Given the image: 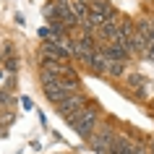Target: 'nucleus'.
<instances>
[{
    "label": "nucleus",
    "instance_id": "1",
    "mask_svg": "<svg viewBox=\"0 0 154 154\" xmlns=\"http://www.w3.org/2000/svg\"><path fill=\"white\" fill-rule=\"evenodd\" d=\"M71 128L76 131V136L81 138V141H89V138L94 136V131L99 128V107L94 105V102H89V105L79 112V118L71 123Z\"/></svg>",
    "mask_w": 154,
    "mask_h": 154
},
{
    "label": "nucleus",
    "instance_id": "2",
    "mask_svg": "<svg viewBox=\"0 0 154 154\" xmlns=\"http://www.w3.org/2000/svg\"><path fill=\"white\" fill-rule=\"evenodd\" d=\"M86 105H89V97H86L84 91H76V94H71L68 99H63V102H60V105H55V107H57V115H60V118L71 125Z\"/></svg>",
    "mask_w": 154,
    "mask_h": 154
},
{
    "label": "nucleus",
    "instance_id": "3",
    "mask_svg": "<svg viewBox=\"0 0 154 154\" xmlns=\"http://www.w3.org/2000/svg\"><path fill=\"white\" fill-rule=\"evenodd\" d=\"M115 138H118V128H115L112 120H107V123H102V125L94 131V136L89 138V146H91L97 154H107V149L112 146Z\"/></svg>",
    "mask_w": 154,
    "mask_h": 154
},
{
    "label": "nucleus",
    "instance_id": "4",
    "mask_svg": "<svg viewBox=\"0 0 154 154\" xmlns=\"http://www.w3.org/2000/svg\"><path fill=\"white\" fill-rule=\"evenodd\" d=\"M42 55H45V57H52V60H63V63H71L73 52L65 47V45L55 42V39H45V42H42Z\"/></svg>",
    "mask_w": 154,
    "mask_h": 154
},
{
    "label": "nucleus",
    "instance_id": "5",
    "mask_svg": "<svg viewBox=\"0 0 154 154\" xmlns=\"http://www.w3.org/2000/svg\"><path fill=\"white\" fill-rule=\"evenodd\" d=\"M89 13H91V18L97 21L99 26L105 24V21H110V18H115L118 13H115V8L107 3V0H99V3H91L89 5Z\"/></svg>",
    "mask_w": 154,
    "mask_h": 154
},
{
    "label": "nucleus",
    "instance_id": "6",
    "mask_svg": "<svg viewBox=\"0 0 154 154\" xmlns=\"http://www.w3.org/2000/svg\"><path fill=\"white\" fill-rule=\"evenodd\" d=\"M42 89H45V97H47L52 105H60L63 99L71 97V91L63 86V79H60V81H55V84H47V86H42Z\"/></svg>",
    "mask_w": 154,
    "mask_h": 154
},
{
    "label": "nucleus",
    "instance_id": "7",
    "mask_svg": "<svg viewBox=\"0 0 154 154\" xmlns=\"http://www.w3.org/2000/svg\"><path fill=\"white\" fill-rule=\"evenodd\" d=\"M99 50L105 52L110 60H123V63H128V57H131V52L123 45H118V42H107V45H99Z\"/></svg>",
    "mask_w": 154,
    "mask_h": 154
},
{
    "label": "nucleus",
    "instance_id": "8",
    "mask_svg": "<svg viewBox=\"0 0 154 154\" xmlns=\"http://www.w3.org/2000/svg\"><path fill=\"white\" fill-rule=\"evenodd\" d=\"M86 68H89L91 73H97V76H105V73H107V55L102 52V50H97V52H94V57L89 60V65H86Z\"/></svg>",
    "mask_w": 154,
    "mask_h": 154
},
{
    "label": "nucleus",
    "instance_id": "9",
    "mask_svg": "<svg viewBox=\"0 0 154 154\" xmlns=\"http://www.w3.org/2000/svg\"><path fill=\"white\" fill-rule=\"evenodd\" d=\"M71 11H73V16H76V21H79V26L89 18V5L84 0H71Z\"/></svg>",
    "mask_w": 154,
    "mask_h": 154
},
{
    "label": "nucleus",
    "instance_id": "10",
    "mask_svg": "<svg viewBox=\"0 0 154 154\" xmlns=\"http://www.w3.org/2000/svg\"><path fill=\"white\" fill-rule=\"evenodd\" d=\"M125 65L128 63H123V60H110L107 57V73L105 76H110V79H123L125 76Z\"/></svg>",
    "mask_w": 154,
    "mask_h": 154
},
{
    "label": "nucleus",
    "instance_id": "11",
    "mask_svg": "<svg viewBox=\"0 0 154 154\" xmlns=\"http://www.w3.org/2000/svg\"><path fill=\"white\" fill-rule=\"evenodd\" d=\"M13 102H16V99L11 97L8 89H0V112H3V110H11V107H13Z\"/></svg>",
    "mask_w": 154,
    "mask_h": 154
},
{
    "label": "nucleus",
    "instance_id": "12",
    "mask_svg": "<svg viewBox=\"0 0 154 154\" xmlns=\"http://www.w3.org/2000/svg\"><path fill=\"white\" fill-rule=\"evenodd\" d=\"M16 68H18V57L16 55L3 57V71H5V73H16Z\"/></svg>",
    "mask_w": 154,
    "mask_h": 154
},
{
    "label": "nucleus",
    "instance_id": "13",
    "mask_svg": "<svg viewBox=\"0 0 154 154\" xmlns=\"http://www.w3.org/2000/svg\"><path fill=\"white\" fill-rule=\"evenodd\" d=\"M13 120H16V115L11 112V110H3V112H0V125H3V128H5V125H11Z\"/></svg>",
    "mask_w": 154,
    "mask_h": 154
},
{
    "label": "nucleus",
    "instance_id": "14",
    "mask_svg": "<svg viewBox=\"0 0 154 154\" xmlns=\"http://www.w3.org/2000/svg\"><path fill=\"white\" fill-rule=\"evenodd\" d=\"M144 57H146V60H152V63H154V42H152V45H149V50H146V52H144Z\"/></svg>",
    "mask_w": 154,
    "mask_h": 154
},
{
    "label": "nucleus",
    "instance_id": "15",
    "mask_svg": "<svg viewBox=\"0 0 154 154\" xmlns=\"http://www.w3.org/2000/svg\"><path fill=\"white\" fill-rule=\"evenodd\" d=\"M21 105H24L26 110H32V99H29V97H24V99H21Z\"/></svg>",
    "mask_w": 154,
    "mask_h": 154
},
{
    "label": "nucleus",
    "instance_id": "16",
    "mask_svg": "<svg viewBox=\"0 0 154 154\" xmlns=\"http://www.w3.org/2000/svg\"><path fill=\"white\" fill-rule=\"evenodd\" d=\"M84 3H86V5H91V3H99V0H84Z\"/></svg>",
    "mask_w": 154,
    "mask_h": 154
},
{
    "label": "nucleus",
    "instance_id": "17",
    "mask_svg": "<svg viewBox=\"0 0 154 154\" xmlns=\"http://www.w3.org/2000/svg\"><path fill=\"white\" fill-rule=\"evenodd\" d=\"M0 76H3V68H0Z\"/></svg>",
    "mask_w": 154,
    "mask_h": 154
},
{
    "label": "nucleus",
    "instance_id": "18",
    "mask_svg": "<svg viewBox=\"0 0 154 154\" xmlns=\"http://www.w3.org/2000/svg\"><path fill=\"white\" fill-rule=\"evenodd\" d=\"M0 65H3V57H0Z\"/></svg>",
    "mask_w": 154,
    "mask_h": 154
},
{
    "label": "nucleus",
    "instance_id": "19",
    "mask_svg": "<svg viewBox=\"0 0 154 154\" xmlns=\"http://www.w3.org/2000/svg\"><path fill=\"white\" fill-rule=\"evenodd\" d=\"M152 102H154V97H152Z\"/></svg>",
    "mask_w": 154,
    "mask_h": 154
}]
</instances>
